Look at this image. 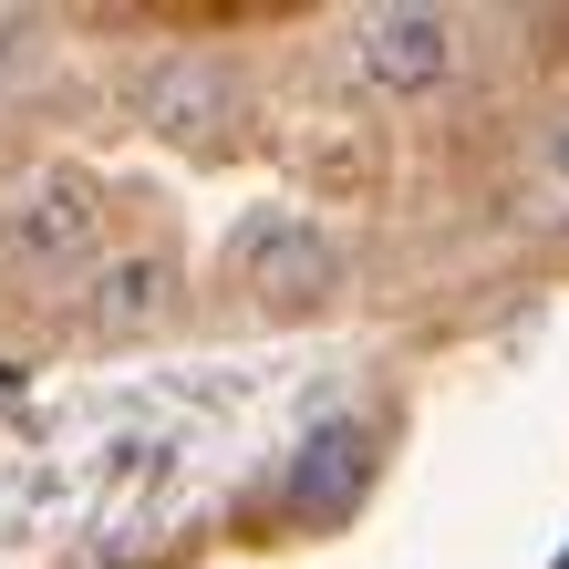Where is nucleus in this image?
Wrapping results in <instances>:
<instances>
[{"mask_svg":"<svg viewBox=\"0 0 569 569\" xmlns=\"http://www.w3.org/2000/svg\"><path fill=\"white\" fill-rule=\"evenodd\" d=\"M559 166H569V136H559Z\"/></svg>","mask_w":569,"mask_h":569,"instance_id":"obj_9","label":"nucleus"},{"mask_svg":"<svg viewBox=\"0 0 569 569\" xmlns=\"http://www.w3.org/2000/svg\"><path fill=\"white\" fill-rule=\"evenodd\" d=\"M93 228H104V197H93V177H73V166H42L11 218H0V239H11L31 270H73V259L93 249Z\"/></svg>","mask_w":569,"mask_h":569,"instance_id":"obj_2","label":"nucleus"},{"mask_svg":"<svg viewBox=\"0 0 569 569\" xmlns=\"http://www.w3.org/2000/svg\"><path fill=\"white\" fill-rule=\"evenodd\" d=\"M239 280L270 300V311H321L331 280H342V249H331L311 218H249L239 228Z\"/></svg>","mask_w":569,"mask_h":569,"instance_id":"obj_1","label":"nucleus"},{"mask_svg":"<svg viewBox=\"0 0 569 569\" xmlns=\"http://www.w3.org/2000/svg\"><path fill=\"white\" fill-rule=\"evenodd\" d=\"M0 52H21V21H0Z\"/></svg>","mask_w":569,"mask_h":569,"instance_id":"obj_8","label":"nucleus"},{"mask_svg":"<svg viewBox=\"0 0 569 569\" xmlns=\"http://www.w3.org/2000/svg\"><path fill=\"white\" fill-rule=\"evenodd\" d=\"M208 104H228V73H208V62H166V73H146V114L166 124V136H208Z\"/></svg>","mask_w":569,"mask_h":569,"instance_id":"obj_6","label":"nucleus"},{"mask_svg":"<svg viewBox=\"0 0 569 569\" xmlns=\"http://www.w3.org/2000/svg\"><path fill=\"white\" fill-rule=\"evenodd\" d=\"M352 52L383 93H435L456 62V21L446 11H362L352 21Z\"/></svg>","mask_w":569,"mask_h":569,"instance_id":"obj_4","label":"nucleus"},{"mask_svg":"<svg viewBox=\"0 0 569 569\" xmlns=\"http://www.w3.org/2000/svg\"><path fill=\"white\" fill-rule=\"evenodd\" d=\"M559 569H569V559H559Z\"/></svg>","mask_w":569,"mask_h":569,"instance_id":"obj_10","label":"nucleus"},{"mask_svg":"<svg viewBox=\"0 0 569 569\" xmlns=\"http://www.w3.org/2000/svg\"><path fill=\"white\" fill-rule=\"evenodd\" d=\"M11 415H21V373L0 362V425H11Z\"/></svg>","mask_w":569,"mask_h":569,"instance_id":"obj_7","label":"nucleus"},{"mask_svg":"<svg viewBox=\"0 0 569 569\" xmlns=\"http://www.w3.org/2000/svg\"><path fill=\"white\" fill-rule=\"evenodd\" d=\"M373 487V425H311L280 466V508L300 518H352Z\"/></svg>","mask_w":569,"mask_h":569,"instance_id":"obj_3","label":"nucleus"},{"mask_svg":"<svg viewBox=\"0 0 569 569\" xmlns=\"http://www.w3.org/2000/svg\"><path fill=\"white\" fill-rule=\"evenodd\" d=\"M166 300H177V270H166V259H114V270L93 280V321L104 331H146Z\"/></svg>","mask_w":569,"mask_h":569,"instance_id":"obj_5","label":"nucleus"}]
</instances>
